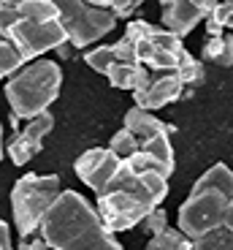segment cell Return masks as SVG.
Masks as SVG:
<instances>
[{"mask_svg": "<svg viewBox=\"0 0 233 250\" xmlns=\"http://www.w3.org/2000/svg\"><path fill=\"white\" fill-rule=\"evenodd\" d=\"M193 248V239L184 237L179 229H163L160 234H152L149 242H146V250H190Z\"/></svg>", "mask_w": 233, "mask_h": 250, "instance_id": "obj_16", "label": "cell"}, {"mask_svg": "<svg viewBox=\"0 0 233 250\" xmlns=\"http://www.w3.org/2000/svg\"><path fill=\"white\" fill-rule=\"evenodd\" d=\"M108 150L114 152L117 158H130V155H136V152L141 150V144H139V139L133 136L130 131H117L111 136V142H108Z\"/></svg>", "mask_w": 233, "mask_h": 250, "instance_id": "obj_20", "label": "cell"}, {"mask_svg": "<svg viewBox=\"0 0 233 250\" xmlns=\"http://www.w3.org/2000/svg\"><path fill=\"white\" fill-rule=\"evenodd\" d=\"M141 3H144V0H108V11L117 19H127Z\"/></svg>", "mask_w": 233, "mask_h": 250, "instance_id": "obj_22", "label": "cell"}, {"mask_svg": "<svg viewBox=\"0 0 233 250\" xmlns=\"http://www.w3.org/2000/svg\"><path fill=\"white\" fill-rule=\"evenodd\" d=\"M141 229H144V231H149V234H160L163 229H168V215H165L163 207L152 209V212L141 220Z\"/></svg>", "mask_w": 233, "mask_h": 250, "instance_id": "obj_21", "label": "cell"}, {"mask_svg": "<svg viewBox=\"0 0 233 250\" xmlns=\"http://www.w3.org/2000/svg\"><path fill=\"white\" fill-rule=\"evenodd\" d=\"M19 250H49V245L41 239V234H36V237H30V239H22Z\"/></svg>", "mask_w": 233, "mask_h": 250, "instance_id": "obj_23", "label": "cell"}, {"mask_svg": "<svg viewBox=\"0 0 233 250\" xmlns=\"http://www.w3.org/2000/svg\"><path fill=\"white\" fill-rule=\"evenodd\" d=\"M203 60L215 62V65H233V36L231 33H222V36H212L203 44V52H201Z\"/></svg>", "mask_w": 233, "mask_h": 250, "instance_id": "obj_15", "label": "cell"}, {"mask_svg": "<svg viewBox=\"0 0 233 250\" xmlns=\"http://www.w3.org/2000/svg\"><path fill=\"white\" fill-rule=\"evenodd\" d=\"M19 3H25V0H0V8H11V6H19Z\"/></svg>", "mask_w": 233, "mask_h": 250, "instance_id": "obj_27", "label": "cell"}, {"mask_svg": "<svg viewBox=\"0 0 233 250\" xmlns=\"http://www.w3.org/2000/svg\"><path fill=\"white\" fill-rule=\"evenodd\" d=\"M233 201V171L225 163H215L209 171L198 177L187 201L179 207V231L190 239L220 229L225 220V209Z\"/></svg>", "mask_w": 233, "mask_h": 250, "instance_id": "obj_4", "label": "cell"}, {"mask_svg": "<svg viewBox=\"0 0 233 250\" xmlns=\"http://www.w3.org/2000/svg\"><path fill=\"white\" fill-rule=\"evenodd\" d=\"M184 93V82L179 74L174 71H152L149 82H146L144 90H136L133 93V101H136V106L146 109V112H155V109H163L174 101H179Z\"/></svg>", "mask_w": 233, "mask_h": 250, "instance_id": "obj_11", "label": "cell"}, {"mask_svg": "<svg viewBox=\"0 0 233 250\" xmlns=\"http://www.w3.org/2000/svg\"><path fill=\"white\" fill-rule=\"evenodd\" d=\"M0 250H14V248H6V245H0Z\"/></svg>", "mask_w": 233, "mask_h": 250, "instance_id": "obj_29", "label": "cell"}, {"mask_svg": "<svg viewBox=\"0 0 233 250\" xmlns=\"http://www.w3.org/2000/svg\"><path fill=\"white\" fill-rule=\"evenodd\" d=\"M0 158H3V131H0Z\"/></svg>", "mask_w": 233, "mask_h": 250, "instance_id": "obj_28", "label": "cell"}, {"mask_svg": "<svg viewBox=\"0 0 233 250\" xmlns=\"http://www.w3.org/2000/svg\"><path fill=\"white\" fill-rule=\"evenodd\" d=\"M165 196H168V177L155 171H136L130 163L120 161L106 190L95 196V209L108 231L117 234L141 226V220L152 209H158Z\"/></svg>", "mask_w": 233, "mask_h": 250, "instance_id": "obj_1", "label": "cell"}, {"mask_svg": "<svg viewBox=\"0 0 233 250\" xmlns=\"http://www.w3.org/2000/svg\"><path fill=\"white\" fill-rule=\"evenodd\" d=\"M225 27H231V30H233V3L220 0V3L215 6V11L206 17L209 38H212V36H222V33H225Z\"/></svg>", "mask_w": 233, "mask_h": 250, "instance_id": "obj_19", "label": "cell"}, {"mask_svg": "<svg viewBox=\"0 0 233 250\" xmlns=\"http://www.w3.org/2000/svg\"><path fill=\"white\" fill-rule=\"evenodd\" d=\"M190 250H233V231L225 229V226H220L215 231L193 239V248Z\"/></svg>", "mask_w": 233, "mask_h": 250, "instance_id": "obj_18", "label": "cell"}, {"mask_svg": "<svg viewBox=\"0 0 233 250\" xmlns=\"http://www.w3.org/2000/svg\"><path fill=\"white\" fill-rule=\"evenodd\" d=\"M52 3L57 6L68 44L76 46V49H84V46L101 41L106 33H111L117 27V17L111 11L95 8L84 0H52Z\"/></svg>", "mask_w": 233, "mask_h": 250, "instance_id": "obj_8", "label": "cell"}, {"mask_svg": "<svg viewBox=\"0 0 233 250\" xmlns=\"http://www.w3.org/2000/svg\"><path fill=\"white\" fill-rule=\"evenodd\" d=\"M52 128H54V117H52L49 112L27 120L25 128L8 142V158H11L14 166H25V163H30L33 158L41 152V147H44V136L52 133Z\"/></svg>", "mask_w": 233, "mask_h": 250, "instance_id": "obj_10", "label": "cell"}, {"mask_svg": "<svg viewBox=\"0 0 233 250\" xmlns=\"http://www.w3.org/2000/svg\"><path fill=\"white\" fill-rule=\"evenodd\" d=\"M190 3H193V6L203 14V17H209V14L215 11V6L220 3V0H190Z\"/></svg>", "mask_w": 233, "mask_h": 250, "instance_id": "obj_24", "label": "cell"}, {"mask_svg": "<svg viewBox=\"0 0 233 250\" xmlns=\"http://www.w3.org/2000/svg\"><path fill=\"white\" fill-rule=\"evenodd\" d=\"M27 65V60L22 57V52L6 41V38H0V79H11L17 71H22Z\"/></svg>", "mask_w": 233, "mask_h": 250, "instance_id": "obj_17", "label": "cell"}, {"mask_svg": "<svg viewBox=\"0 0 233 250\" xmlns=\"http://www.w3.org/2000/svg\"><path fill=\"white\" fill-rule=\"evenodd\" d=\"M103 76L111 82L114 87L136 93V90H144L146 87L152 71L146 68V65H141V62H136V60H117Z\"/></svg>", "mask_w": 233, "mask_h": 250, "instance_id": "obj_14", "label": "cell"}, {"mask_svg": "<svg viewBox=\"0 0 233 250\" xmlns=\"http://www.w3.org/2000/svg\"><path fill=\"white\" fill-rule=\"evenodd\" d=\"M122 128L130 131L133 136L139 139L141 147H144L146 142H152L155 136H160V133H174L171 125H165L163 120H158L152 112H146V109H141V106H133L130 112L125 114V125H122Z\"/></svg>", "mask_w": 233, "mask_h": 250, "instance_id": "obj_13", "label": "cell"}, {"mask_svg": "<svg viewBox=\"0 0 233 250\" xmlns=\"http://www.w3.org/2000/svg\"><path fill=\"white\" fill-rule=\"evenodd\" d=\"M84 3H90V6H95V8H106L108 11V0H84Z\"/></svg>", "mask_w": 233, "mask_h": 250, "instance_id": "obj_26", "label": "cell"}, {"mask_svg": "<svg viewBox=\"0 0 233 250\" xmlns=\"http://www.w3.org/2000/svg\"><path fill=\"white\" fill-rule=\"evenodd\" d=\"M160 19H163V30H168L177 38H184L206 17L190 0H160Z\"/></svg>", "mask_w": 233, "mask_h": 250, "instance_id": "obj_12", "label": "cell"}, {"mask_svg": "<svg viewBox=\"0 0 233 250\" xmlns=\"http://www.w3.org/2000/svg\"><path fill=\"white\" fill-rule=\"evenodd\" d=\"M0 38L11 41L27 62L68 44L52 0H25L19 6L0 8Z\"/></svg>", "mask_w": 233, "mask_h": 250, "instance_id": "obj_3", "label": "cell"}, {"mask_svg": "<svg viewBox=\"0 0 233 250\" xmlns=\"http://www.w3.org/2000/svg\"><path fill=\"white\" fill-rule=\"evenodd\" d=\"M228 3H233V0H228Z\"/></svg>", "mask_w": 233, "mask_h": 250, "instance_id": "obj_30", "label": "cell"}, {"mask_svg": "<svg viewBox=\"0 0 233 250\" xmlns=\"http://www.w3.org/2000/svg\"><path fill=\"white\" fill-rule=\"evenodd\" d=\"M49 250H122L98 209L76 190H63L38 229Z\"/></svg>", "mask_w": 233, "mask_h": 250, "instance_id": "obj_2", "label": "cell"}, {"mask_svg": "<svg viewBox=\"0 0 233 250\" xmlns=\"http://www.w3.org/2000/svg\"><path fill=\"white\" fill-rule=\"evenodd\" d=\"M63 193L57 174H25L11 188V212L14 223L22 239H30L38 234L41 220L49 212V207Z\"/></svg>", "mask_w": 233, "mask_h": 250, "instance_id": "obj_7", "label": "cell"}, {"mask_svg": "<svg viewBox=\"0 0 233 250\" xmlns=\"http://www.w3.org/2000/svg\"><path fill=\"white\" fill-rule=\"evenodd\" d=\"M125 38L133 44L136 52V60L141 65H146L149 71H174V74H182L187 65L196 62V57L184 49L182 38L171 36L163 27H155L144 19H133L125 27Z\"/></svg>", "mask_w": 233, "mask_h": 250, "instance_id": "obj_6", "label": "cell"}, {"mask_svg": "<svg viewBox=\"0 0 233 250\" xmlns=\"http://www.w3.org/2000/svg\"><path fill=\"white\" fill-rule=\"evenodd\" d=\"M222 226H225V229H231V231H233V201H231V204H228V209H225V220H222Z\"/></svg>", "mask_w": 233, "mask_h": 250, "instance_id": "obj_25", "label": "cell"}, {"mask_svg": "<svg viewBox=\"0 0 233 250\" xmlns=\"http://www.w3.org/2000/svg\"><path fill=\"white\" fill-rule=\"evenodd\" d=\"M120 161L122 158H117L108 147H95V150H87V152H82V155L76 158L73 169H76V177L98 196V193H103L106 185L111 182Z\"/></svg>", "mask_w": 233, "mask_h": 250, "instance_id": "obj_9", "label": "cell"}, {"mask_svg": "<svg viewBox=\"0 0 233 250\" xmlns=\"http://www.w3.org/2000/svg\"><path fill=\"white\" fill-rule=\"evenodd\" d=\"M63 87V71L52 60H38L27 62L22 71L6 82V101L11 106V114L17 120H33L38 114L49 112V106L57 101Z\"/></svg>", "mask_w": 233, "mask_h": 250, "instance_id": "obj_5", "label": "cell"}]
</instances>
